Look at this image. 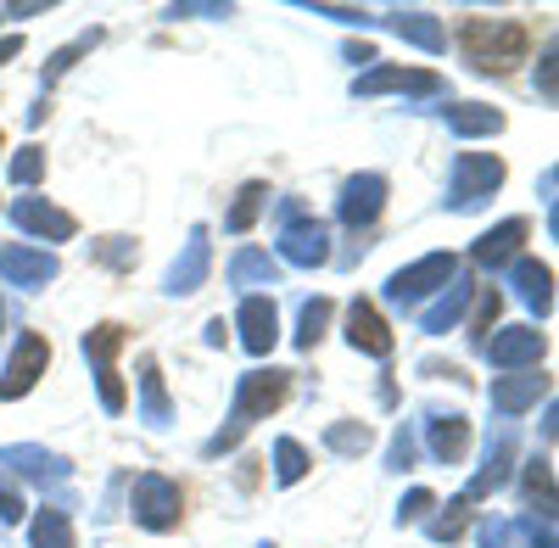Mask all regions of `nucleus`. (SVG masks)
Returning a JSON list of instances; mask_svg holds the SVG:
<instances>
[{"mask_svg":"<svg viewBox=\"0 0 559 548\" xmlns=\"http://www.w3.org/2000/svg\"><path fill=\"white\" fill-rule=\"evenodd\" d=\"M302 476H308V453H302V442L280 437V442H274V481H280V487H292V481H302Z\"/></svg>","mask_w":559,"mask_h":548,"instance_id":"obj_31","label":"nucleus"},{"mask_svg":"<svg viewBox=\"0 0 559 548\" xmlns=\"http://www.w3.org/2000/svg\"><path fill=\"white\" fill-rule=\"evenodd\" d=\"M476 297V286L464 281V274H453V281L442 286V297L431 302V308H419V331L426 336H442V331H453L459 325V313H464V302Z\"/></svg>","mask_w":559,"mask_h":548,"instance_id":"obj_20","label":"nucleus"},{"mask_svg":"<svg viewBox=\"0 0 559 548\" xmlns=\"http://www.w3.org/2000/svg\"><path fill=\"white\" fill-rule=\"evenodd\" d=\"M0 325H7V308H0Z\"/></svg>","mask_w":559,"mask_h":548,"instance_id":"obj_44","label":"nucleus"},{"mask_svg":"<svg viewBox=\"0 0 559 548\" xmlns=\"http://www.w3.org/2000/svg\"><path fill=\"white\" fill-rule=\"evenodd\" d=\"M163 17H229V7H224V0H179V7H168Z\"/></svg>","mask_w":559,"mask_h":548,"instance_id":"obj_36","label":"nucleus"},{"mask_svg":"<svg viewBox=\"0 0 559 548\" xmlns=\"http://www.w3.org/2000/svg\"><path fill=\"white\" fill-rule=\"evenodd\" d=\"M503 543H509V526L503 521H487L481 526V548H503Z\"/></svg>","mask_w":559,"mask_h":548,"instance_id":"obj_41","label":"nucleus"},{"mask_svg":"<svg viewBox=\"0 0 559 548\" xmlns=\"http://www.w3.org/2000/svg\"><path fill=\"white\" fill-rule=\"evenodd\" d=\"M286 392H292V370H252V376H241V386H236V408H229V426L218 431V437H207V460H218V453H229L236 448L258 420H269L280 403H286Z\"/></svg>","mask_w":559,"mask_h":548,"instance_id":"obj_1","label":"nucleus"},{"mask_svg":"<svg viewBox=\"0 0 559 548\" xmlns=\"http://www.w3.org/2000/svg\"><path fill=\"white\" fill-rule=\"evenodd\" d=\"M381 90H408V96H437L442 79L419 73V68H369L364 79H353V96H381Z\"/></svg>","mask_w":559,"mask_h":548,"instance_id":"obj_15","label":"nucleus"},{"mask_svg":"<svg viewBox=\"0 0 559 548\" xmlns=\"http://www.w3.org/2000/svg\"><path fill=\"white\" fill-rule=\"evenodd\" d=\"M324 442H331L336 453H364V448H369V426H358V420H342V426H331V431H324Z\"/></svg>","mask_w":559,"mask_h":548,"instance_id":"obj_33","label":"nucleus"},{"mask_svg":"<svg viewBox=\"0 0 559 548\" xmlns=\"http://www.w3.org/2000/svg\"><path fill=\"white\" fill-rule=\"evenodd\" d=\"M381 207H386V179H381V174H353L347 186H342V202H336L342 224H353V230L376 224Z\"/></svg>","mask_w":559,"mask_h":548,"instance_id":"obj_12","label":"nucleus"},{"mask_svg":"<svg viewBox=\"0 0 559 548\" xmlns=\"http://www.w3.org/2000/svg\"><path fill=\"white\" fill-rule=\"evenodd\" d=\"M509 286H515V297H521L537 319H548V313H554V269H548V263L521 258V263H515V274H509Z\"/></svg>","mask_w":559,"mask_h":548,"instance_id":"obj_19","label":"nucleus"},{"mask_svg":"<svg viewBox=\"0 0 559 548\" xmlns=\"http://www.w3.org/2000/svg\"><path fill=\"white\" fill-rule=\"evenodd\" d=\"M45 364H51V342L45 336H17V347H12V358H7V370H0V397L7 403H17V397H28L34 386H39V376H45Z\"/></svg>","mask_w":559,"mask_h":548,"instance_id":"obj_7","label":"nucleus"},{"mask_svg":"<svg viewBox=\"0 0 559 548\" xmlns=\"http://www.w3.org/2000/svg\"><path fill=\"white\" fill-rule=\"evenodd\" d=\"M207 269H213V241H207V224H197L191 241H185V252L174 258V269H168L163 291H168V297H191V291H202Z\"/></svg>","mask_w":559,"mask_h":548,"instance_id":"obj_9","label":"nucleus"},{"mask_svg":"<svg viewBox=\"0 0 559 548\" xmlns=\"http://www.w3.org/2000/svg\"><path fill=\"white\" fill-rule=\"evenodd\" d=\"M12 224H17V230H28V236H39V241H73V230H79L73 213L39 202V196H17L12 202Z\"/></svg>","mask_w":559,"mask_h":548,"instance_id":"obj_14","label":"nucleus"},{"mask_svg":"<svg viewBox=\"0 0 559 548\" xmlns=\"http://www.w3.org/2000/svg\"><path fill=\"white\" fill-rule=\"evenodd\" d=\"M0 17H7V12H0Z\"/></svg>","mask_w":559,"mask_h":548,"instance_id":"obj_46","label":"nucleus"},{"mask_svg":"<svg viewBox=\"0 0 559 548\" xmlns=\"http://www.w3.org/2000/svg\"><path fill=\"white\" fill-rule=\"evenodd\" d=\"M537 84H543V102H554V45H548L543 62H537Z\"/></svg>","mask_w":559,"mask_h":548,"instance_id":"obj_40","label":"nucleus"},{"mask_svg":"<svg viewBox=\"0 0 559 548\" xmlns=\"http://www.w3.org/2000/svg\"><path fill=\"white\" fill-rule=\"evenodd\" d=\"M526 28L521 23H492V17H471L459 28V51L476 73H509L515 62H526Z\"/></svg>","mask_w":559,"mask_h":548,"instance_id":"obj_2","label":"nucleus"},{"mask_svg":"<svg viewBox=\"0 0 559 548\" xmlns=\"http://www.w3.org/2000/svg\"><path fill=\"white\" fill-rule=\"evenodd\" d=\"M263 548H274V543H263Z\"/></svg>","mask_w":559,"mask_h":548,"instance_id":"obj_45","label":"nucleus"},{"mask_svg":"<svg viewBox=\"0 0 559 548\" xmlns=\"http://www.w3.org/2000/svg\"><path fill=\"white\" fill-rule=\"evenodd\" d=\"M543 353H548V342H543V331H532V325H509V331H498V336L487 342V358L498 364V370H537Z\"/></svg>","mask_w":559,"mask_h":548,"instance_id":"obj_11","label":"nucleus"},{"mask_svg":"<svg viewBox=\"0 0 559 548\" xmlns=\"http://www.w3.org/2000/svg\"><path fill=\"white\" fill-rule=\"evenodd\" d=\"M274 281H280V263L258 247L236 252V263H229V286H274Z\"/></svg>","mask_w":559,"mask_h":548,"instance_id":"obj_27","label":"nucleus"},{"mask_svg":"<svg viewBox=\"0 0 559 548\" xmlns=\"http://www.w3.org/2000/svg\"><path fill=\"white\" fill-rule=\"evenodd\" d=\"M280 258L297 263V269L331 263V230H324L319 218H292L286 230H280Z\"/></svg>","mask_w":559,"mask_h":548,"instance_id":"obj_10","label":"nucleus"},{"mask_svg":"<svg viewBox=\"0 0 559 548\" xmlns=\"http://www.w3.org/2000/svg\"><path fill=\"white\" fill-rule=\"evenodd\" d=\"M57 258L51 252H34V247H0V281L7 286H23V291H39L57 281Z\"/></svg>","mask_w":559,"mask_h":548,"instance_id":"obj_13","label":"nucleus"},{"mask_svg":"<svg viewBox=\"0 0 559 548\" xmlns=\"http://www.w3.org/2000/svg\"><path fill=\"white\" fill-rule=\"evenodd\" d=\"M0 521H7V526L23 521V498H17V487H12L7 476H0Z\"/></svg>","mask_w":559,"mask_h":548,"instance_id":"obj_37","label":"nucleus"},{"mask_svg":"<svg viewBox=\"0 0 559 548\" xmlns=\"http://www.w3.org/2000/svg\"><path fill=\"white\" fill-rule=\"evenodd\" d=\"M347 342L358 347V353H369V358H386L392 353V331H386V319L376 313V302H353L347 308Z\"/></svg>","mask_w":559,"mask_h":548,"instance_id":"obj_18","label":"nucleus"},{"mask_svg":"<svg viewBox=\"0 0 559 548\" xmlns=\"http://www.w3.org/2000/svg\"><path fill=\"white\" fill-rule=\"evenodd\" d=\"M442 123L453 134H464V141H481V134H498L503 129V112L487 107V102H453V107H442Z\"/></svg>","mask_w":559,"mask_h":548,"instance_id":"obj_23","label":"nucleus"},{"mask_svg":"<svg viewBox=\"0 0 559 548\" xmlns=\"http://www.w3.org/2000/svg\"><path fill=\"white\" fill-rule=\"evenodd\" d=\"M386 28H392L397 39L419 45V51H431V57L448 45V34H442V23H437L431 12H392V17H386Z\"/></svg>","mask_w":559,"mask_h":548,"instance_id":"obj_25","label":"nucleus"},{"mask_svg":"<svg viewBox=\"0 0 559 548\" xmlns=\"http://www.w3.org/2000/svg\"><path fill=\"white\" fill-rule=\"evenodd\" d=\"M426 510H437V498L426 487H414L403 504H397V526H414V521H426Z\"/></svg>","mask_w":559,"mask_h":548,"instance_id":"obj_35","label":"nucleus"},{"mask_svg":"<svg viewBox=\"0 0 559 548\" xmlns=\"http://www.w3.org/2000/svg\"><path fill=\"white\" fill-rule=\"evenodd\" d=\"M168 392H163V370L157 358H140V420L146 426H168Z\"/></svg>","mask_w":559,"mask_h":548,"instance_id":"obj_26","label":"nucleus"},{"mask_svg":"<svg viewBox=\"0 0 559 548\" xmlns=\"http://www.w3.org/2000/svg\"><path fill=\"white\" fill-rule=\"evenodd\" d=\"M263 202H269V186H263V179H252V186H241L236 207L224 213V230H229V236H247V230H252V218L263 213Z\"/></svg>","mask_w":559,"mask_h":548,"instance_id":"obj_28","label":"nucleus"},{"mask_svg":"<svg viewBox=\"0 0 559 548\" xmlns=\"http://www.w3.org/2000/svg\"><path fill=\"white\" fill-rule=\"evenodd\" d=\"M331 297H313V302H302V313H297V347L302 353H313V342L324 336V325H331Z\"/></svg>","mask_w":559,"mask_h":548,"instance_id":"obj_30","label":"nucleus"},{"mask_svg":"<svg viewBox=\"0 0 559 548\" xmlns=\"http://www.w3.org/2000/svg\"><path fill=\"white\" fill-rule=\"evenodd\" d=\"M426 442H431L437 465H459L464 448H471V420H464V415H431L426 420Z\"/></svg>","mask_w":559,"mask_h":548,"instance_id":"obj_21","label":"nucleus"},{"mask_svg":"<svg viewBox=\"0 0 559 548\" xmlns=\"http://www.w3.org/2000/svg\"><path fill=\"white\" fill-rule=\"evenodd\" d=\"M84 358L90 364H96V392H102V408H107V415H123V381H118V370H112V353L123 347V325H112V319H107V325H96V331H84Z\"/></svg>","mask_w":559,"mask_h":548,"instance_id":"obj_5","label":"nucleus"},{"mask_svg":"<svg viewBox=\"0 0 559 548\" xmlns=\"http://www.w3.org/2000/svg\"><path fill=\"white\" fill-rule=\"evenodd\" d=\"M39 174H45V152L39 146H23L17 157H12V186H39Z\"/></svg>","mask_w":559,"mask_h":548,"instance_id":"obj_34","label":"nucleus"},{"mask_svg":"<svg viewBox=\"0 0 559 548\" xmlns=\"http://www.w3.org/2000/svg\"><path fill=\"white\" fill-rule=\"evenodd\" d=\"M498 186H503V157L459 152L453 179H448V207H453V213H476V207H487V196H492Z\"/></svg>","mask_w":559,"mask_h":548,"instance_id":"obj_3","label":"nucleus"},{"mask_svg":"<svg viewBox=\"0 0 559 548\" xmlns=\"http://www.w3.org/2000/svg\"><path fill=\"white\" fill-rule=\"evenodd\" d=\"M543 392H548V376H537V370L503 376V381H492V408H498V415H526Z\"/></svg>","mask_w":559,"mask_h":548,"instance_id":"obj_22","label":"nucleus"},{"mask_svg":"<svg viewBox=\"0 0 559 548\" xmlns=\"http://www.w3.org/2000/svg\"><path fill=\"white\" fill-rule=\"evenodd\" d=\"M509 470H515V437L509 431H498L492 442H487V460H481V470H476V481L464 487V504H476V498H487V492H498L503 481H509Z\"/></svg>","mask_w":559,"mask_h":548,"instance_id":"obj_17","label":"nucleus"},{"mask_svg":"<svg viewBox=\"0 0 559 548\" xmlns=\"http://www.w3.org/2000/svg\"><path fill=\"white\" fill-rule=\"evenodd\" d=\"M459 274V263L448 258V252H431V258H419V263H408V269H397L392 281H386V297L397 302V308H414L419 297H431V291H442L448 281Z\"/></svg>","mask_w":559,"mask_h":548,"instance_id":"obj_6","label":"nucleus"},{"mask_svg":"<svg viewBox=\"0 0 559 548\" xmlns=\"http://www.w3.org/2000/svg\"><path fill=\"white\" fill-rule=\"evenodd\" d=\"M0 470H17V476L34 481V487H62L73 465L62 460V453L39 448V442H12V448H0Z\"/></svg>","mask_w":559,"mask_h":548,"instance_id":"obj_8","label":"nucleus"},{"mask_svg":"<svg viewBox=\"0 0 559 548\" xmlns=\"http://www.w3.org/2000/svg\"><path fill=\"white\" fill-rule=\"evenodd\" d=\"M17 51H23V39H17V34H12V39H0V68H7Z\"/></svg>","mask_w":559,"mask_h":548,"instance_id":"obj_42","label":"nucleus"},{"mask_svg":"<svg viewBox=\"0 0 559 548\" xmlns=\"http://www.w3.org/2000/svg\"><path fill=\"white\" fill-rule=\"evenodd\" d=\"M236 331H241V347H247L252 358H263V353L280 342V313H274V302H269V297H247L241 313H236Z\"/></svg>","mask_w":559,"mask_h":548,"instance_id":"obj_16","label":"nucleus"},{"mask_svg":"<svg viewBox=\"0 0 559 548\" xmlns=\"http://www.w3.org/2000/svg\"><path fill=\"white\" fill-rule=\"evenodd\" d=\"M521 241H526V218H503L498 230H487V236L476 241L471 258H476L481 269H498V263H509V258L521 252Z\"/></svg>","mask_w":559,"mask_h":548,"instance_id":"obj_24","label":"nucleus"},{"mask_svg":"<svg viewBox=\"0 0 559 548\" xmlns=\"http://www.w3.org/2000/svg\"><path fill=\"white\" fill-rule=\"evenodd\" d=\"M28 543H34V548H73V521H68V510H39L34 526H28Z\"/></svg>","mask_w":559,"mask_h":548,"instance_id":"obj_29","label":"nucleus"},{"mask_svg":"<svg viewBox=\"0 0 559 548\" xmlns=\"http://www.w3.org/2000/svg\"><path fill=\"white\" fill-rule=\"evenodd\" d=\"M129 515H134V526H146V532H174L179 515H185L179 481H168V476H140V481H134V498H129Z\"/></svg>","mask_w":559,"mask_h":548,"instance_id":"obj_4","label":"nucleus"},{"mask_svg":"<svg viewBox=\"0 0 559 548\" xmlns=\"http://www.w3.org/2000/svg\"><path fill=\"white\" fill-rule=\"evenodd\" d=\"M313 17H336V23H358V28H369V23H376V17H369V12H358V7H308Z\"/></svg>","mask_w":559,"mask_h":548,"instance_id":"obj_38","label":"nucleus"},{"mask_svg":"<svg viewBox=\"0 0 559 548\" xmlns=\"http://www.w3.org/2000/svg\"><path fill=\"white\" fill-rule=\"evenodd\" d=\"M90 45H102V28H90V34H79L73 45H62V51L51 57V68H45V84H51V79H62V73H68V68H73V62L90 51Z\"/></svg>","mask_w":559,"mask_h":548,"instance_id":"obj_32","label":"nucleus"},{"mask_svg":"<svg viewBox=\"0 0 559 548\" xmlns=\"http://www.w3.org/2000/svg\"><path fill=\"white\" fill-rule=\"evenodd\" d=\"M347 62H376V45H347Z\"/></svg>","mask_w":559,"mask_h":548,"instance_id":"obj_43","label":"nucleus"},{"mask_svg":"<svg viewBox=\"0 0 559 548\" xmlns=\"http://www.w3.org/2000/svg\"><path fill=\"white\" fill-rule=\"evenodd\" d=\"M408 465H414V437L397 431V437H392V470H408Z\"/></svg>","mask_w":559,"mask_h":548,"instance_id":"obj_39","label":"nucleus"}]
</instances>
